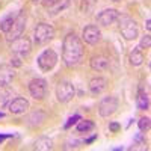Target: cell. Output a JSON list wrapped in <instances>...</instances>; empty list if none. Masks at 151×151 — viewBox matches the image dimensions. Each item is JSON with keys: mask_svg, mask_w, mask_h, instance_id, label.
<instances>
[{"mask_svg": "<svg viewBox=\"0 0 151 151\" xmlns=\"http://www.w3.org/2000/svg\"><path fill=\"white\" fill-rule=\"evenodd\" d=\"M62 59L67 67L79 65L83 59V44L74 32L68 33L62 44Z\"/></svg>", "mask_w": 151, "mask_h": 151, "instance_id": "obj_1", "label": "cell"}, {"mask_svg": "<svg viewBox=\"0 0 151 151\" xmlns=\"http://www.w3.org/2000/svg\"><path fill=\"white\" fill-rule=\"evenodd\" d=\"M118 21H119V32L121 35L125 38L127 41H133L137 38L139 35V29H137V24L133 18L127 17V15H121L118 17Z\"/></svg>", "mask_w": 151, "mask_h": 151, "instance_id": "obj_2", "label": "cell"}, {"mask_svg": "<svg viewBox=\"0 0 151 151\" xmlns=\"http://www.w3.org/2000/svg\"><path fill=\"white\" fill-rule=\"evenodd\" d=\"M53 38H55V29L52 24H47V23L36 24L35 32H33V40L36 44H45L48 41H52Z\"/></svg>", "mask_w": 151, "mask_h": 151, "instance_id": "obj_3", "label": "cell"}, {"mask_svg": "<svg viewBox=\"0 0 151 151\" xmlns=\"http://www.w3.org/2000/svg\"><path fill=\"white\" fill-rule=\"evenodd\" d=\"M38 67H40L42 71H50V70H53L55 68V65L58 64V55H56V52L55 50H52V48H47V50H44V52L38 56Z\"/></svg>", "mask_w": 151, "mask_h": 151, "instance_id": "obj_4", "label": "cell"}, {"mask_svg": "<svg viewBox=\"0 0 151 151\" xmlns=\"http://www.w3.org/2000/svg\"><path fill=\"white\" fill-rule=\"evenodd\" d=\"M11 52L18 58H27L32 52V44L27 38L20 36L11 42Z\"/></svg>", "mask_w": 151, "mask_h": 151, "instance_id": "obj_5", "label": "cell"}, {"mask_svg": "<svg viewBox=\"0 0 151 151\" xmlns=\"http://www.w3.org/2000/svg\"><path fill=\"white\" fill-rule=\"evenodd\" d=\"M24 27H26V12L24 11H20V14L15 17L14 23H12V27L11 30L6 33V38H8V41L12 42L14 40H17V38L21 36Z\"/></svg>", "mask_w": 151, "mask_h": 151, "instance_id": "obj_6", "label": "cell"}, {"mask_svg": "<svg viewBox=\"0 0 151 151\" xmlns=\"http://www.w3.org/2000/svg\"><path fill=\"white\" fill-rule=\"evenodd\" d=\"M118 106H119V101H118L116 97H113V95L104 97L98 104V113L103 118H107L118 110Z\"/></svg>", "mask_w": 151, "mask_h": 151, "instance_id": "obj_7", "label": "cell"}, {"mask_svg": "<svg viewBox=\"0 0 151 151\" xmlns=\"http://www.w3.org/2000/svg\"><path fill=\"white\" fill-rule=\"evenodd\" d=\"M76 95V88L73 83L67 82V80H62L58 83L56 86V97L60 103H68L70 100Z\"/></svg>", "mask_w": 151, "mask_h": 151, "instance_id": "obj_8", "label": "cell"}, {"mask_svg": "<svg viewBox=\"0 0 151 151\" xmlns=\"http://www.w3.org/2000/svg\"><path fill=\"white\" fill-rule=\"evenodd\" d=\"M29 92L35 100H42L47 92V82L44 79H33L29 83Z\"/></svg>", "mask_w": 151, "mask_h": 151, "instance_id": "obj_9", "label": "cell"}, {"mask_svg": "<svg viewBox=\"0 0 151 151\" xmlns=\"http://www.w3.org/2000/svg\"><path fill=\"white\" fill-rule=\"evenodd\" d=\"M118 17H119L118 11L113 9V8H110V9H104V11L100 12V14L97 15V21H98L100 26L107 27V26H110V24L115 23V21L118 20Z\"/></svg>", "mask_w": 151, "mask_h": 151, "instance_id": "obj_10", "label": "cell"}, {"mask_svg": "<svg viewBox=\"0 0 151 151\" xmlns=\"http://www.w3.org/2000/svg\"><path fill=\"white\" fill-rule=\"evenodd\" d=\"M83 41L91 44V45H95L100 40H101V32H100V29L95 26V24H89V26H86L83 29Z\"/></svg>", "mask_w": 151, "mask_h": 151, "instance_id": "obj_11", "label": "cell"}, {"mask_svg": "<svg viewBox=\"0 0 151 151\" xmlns=\"http://www.w3.org/2000/svg\"><path fill=\"white\" fill-rule=\"evenodd\" d=\"M29 109V101L23 97H17L11 101L9 104V110L11 113H15V115H20V113H24Z\"/></svg>", "mask_w": 151, "mask_h": 151, "instance_id": "obj_12", "label": "cell"}, {"mask_svg": "<svg viewBox=\"0 0 151 151\" xmlns=\"http://www.w3.org/2000/svg\"><path fill=\"white\" fill-rule=\"evenodd\" d=\"M15 77V70L12 65H0V85H9Z\"/></svg>", "mask_w": 151, "mask_h": 151, "instance_id": "obj_13", "label": "cell"}, {"mask_svg": "<svg viewBox=\"0 0 151 151\" xmlns=\"http://www.w3.org/2000/svg\"><path fill=\"white\" fill-rule=\"evenodd\" d=\"M89 65L94 71H106L109 68V59L103 55H97V56L91 58Z\"/></svg>", "mask_w": 151, "mask_h": 151, "instance_id": "obj_14", "label": "cell"}, {"mask_svg": "<svg viewBox=\"0 0 151 151\" xmlns=\"http://www.w3.org/2000/svg\"><path fill=\"white\" fill-rule=\"evenodd\" d=\"M106 85H107V80L104 77H94L89 82V91L92 95H98L106 89Z\"/></svg>", "mask_w": 151, "mask_h": 151, "instance_id": "obj_15", "label": "cell"}, {"mask_svg": "<svg viewBox=\"0 0 151 151\" xmlns=\"http://www.w3.org/2000/svg\"><path fill=\"white\" fill-rule=\"evenodd\" d=\"M44 118H45L44 112H41V110H35V112H32L30 115L27 116L26 122H27L29 125H40V124L44 121Z\"/></svg>", "mask_w": 151, "mask_h": 151, "instance_id": "obj_16", "label": "cell"}, {"mask_svg": "<svg viewBox=\"0 0 151 151\" xmlns=\"http://www.w3.org/2000/svg\"><path fill=\"white\" fill-rule=\"evenodd\" d=\"M35 148L40 150V151H47V150H52L53 148V141L48 139L47 136H42L40 139H36L35 142Z\"/></svg>", "mask_w": 151, "mask_h": 151, "instance_id": "obj_17", "label": "cell"}, {"mask_svg": "<svg viewBox=\"0 0 151 151\" xmlns=\"http://www.w3.org/2000/svg\"><path fill=\"white\" fill-rule=\"evenodd\" d=\"M14 20H15V17L12 15V14L5 15L2 20H0V30L5 32V33H8V32L11 30V27H12V23H14Z\"/></svg>", "mask_w": 151, "mask_h": 151, "instance_id": "obj_18", "label": "cell"}, {"mask_svg": "<svg viewBox=\"0 0 151 151\" xmlns=\"http://www.w3.org/2000/svg\"><path fill=\"white\" fill-rule=\"evenodd\" d=\"M144 62V55H142V50L139 48H134L133 52L130 53V64L134 67H139Z\"/></svg>", "mask_w": 151, "mask_h": 151, "instance_id": "obj_19", "label": "cell"}, {"mask_svg": "<svg viewBox=\"0 0 151 151\" xmlns=\"http://www.w3.org/2000/svg\"><path fill=\"white\" fill-rule=\"evenodd\" d=\"M137 107L141 110H147L150 107V97L145 92H141L139 97H137Z\"/></svg>", "mask_w": 151, "mask_h": 151, "instance_id": "obj_20", "label": "cell"}, {"mask_svg": "<svg viewBox=\"0 0 151 151\" xmlns=\"http://www.w3.org/2000/svg\"><path fill=\"white\" fill-rule=\"evenodd\" d=\"M92 129H94V122L89 121V119H85V121L80 119L79 124H77V132H80V133H88Z\"/></svg>", "mask_w": 151, "mask_h": 151, "instance_id": "obj_21", "label": "cell"}, {"mask_svg": "<svg viewBox=\"0 0 151 151\" xmlns=\"http://www.w3.org/2000/svg\"><path fill=\"white\" fill-rule=\"evenodd\" d=\"M11 97V91L6 85H0V103H6L8 98Z\"/></svg>", "mask_w": 151, "mask_h": 151, "instance_id": "obj_22", "label": "cell"}, {"mask_svg": "<svg viewBox=\"0 0 151 151\" xmlns=\"http://www.w3.org/2000/svg\"><path fill=\"white\" fill-rule=\"evenodd\" d=\"M150 44H151V36H150V33H147L145 36H142V40H141V44L137 45L136 48H139V50H144V48H150Z\"/></svg>", "mask_w": 151, "mask_h": 151, "instance_id": "obj_23", "label": "cell"}, {"mask_svg": "<svg viewBox=\"0 0 151 151\" xmlns=\"http://www.w3.org/2000/svg\"><path fill=\"white\" fill-rule=\"evenodd\" d=\"M137 125H139V130L141 132H148V129H150V118L148 116L141 118L139 122H137Z\"/></svg>", "mask_w": 151, "mask_h": 151, "instance_id": "obj_24", "label": "cell"}, {"mask_svg": "<svg viewBox=\"0 0 151 151\" xmlns=\"http://www.w3.org/2000/svg\"><path fill=\"white\" fill-rule=\"evenodd\" d=\"M80 119H82V118H80V115H73V116L68 119V122L64 125V127H65V129H70L73 124H76V122H77V121H80Z\"/></svg>", "mask_w": 151, "mask_h": 151, "instance_id": "obj_25", "label": "cell"}, {"mask_svg": "<svg viewBox=\"0 0 151 151\" xmlns=\"http://www.w3.org/2000/svg\"><path fill=\"white\" fill-rule=\"evenodd\" d=\"M60 2H62V0H42V5L45 8H53V6L59 5Z\"/></svg>", "mask_w": 151, "mask_h": 151, "instance_id": "obj_26", "label": "cell"}, {"mask_svg": "<svg viewBox=\"0 0 151 151\" xmlns=\"http://www.w3.org/2000/svg\"><path fill=\"white\" fill-rule=\"evenodd\" d=\"M20 59H21V58H18V56L14 55V56H12V59H11V65H12V67H20V65H21V60H20Z\"/></svg>", "mask_w": 151, "mask_h": 151, "instance_id": "obj_27", "label": "cell"}, {"mask_svg": "<svg viewBox=\"0 0 151 151\" xmlns=\"http://www.w3.org/2000/svg\"><path fill=\"white\" fill-rule=\"evenodd\" d=\"M109 129H110V132H118L121 127H119L118 122H110V124H109Z\"/></svg>", "mask_w": 151, "mask_h": 151, "instance_id": "obj_28", "label": "cell"}, {"mask_svg": "<svg viewBox=\"0 0 151 151\" xmlns=\"http://www.w3.org/2000/svg\"><path fill=\"white\" fill-rule=\"evenodd\" d=\"M95 139H97V134H94V136H91V137H89V139H86V141H85V144H91V142H94Z\"/></svg>", "mask_w": 151, "mask_h": 151, "instance_id": "obj_29", "label": "cell"}, {"mask_svg": "<svg viewBox=\"0 0 151 151\" xmlns=\"http://www.w3.org/2000/svg\"><path fill=\"white\" fill-rule=\"evenodd\" d=\"M8 137H12V134H0V142H3Z\"/></svg>", "mask_w": 151, "mask_h": 151, "instance_id": "obj_30", "label": "cell"}, {"mask_svg": "<svg viewBox=\"0 0 151 151\" xmlns=\"http://www.w3.org/2000/svg\"><path fill=\"white\" fill-rule=\"evenodd\" d=\"M145 27H147V30H150V29H151V20H150V18L147 20V24H145Z\"/></svg>", "mask_w": 151, "mask_h": 151, "instance_id": "obj_31", "label": "cell"}, {"mask_svg": "<svg viewBox=\"0 0 151 151\" xmlns=\"http://www.w3.org/2000/svg\"><path fill=\"white\" fill-rule=\"evenodd\" d=\"M3 116H5V113H3V112H0V118H3Z\"/></svg>", "mask_w": 151, "mask_h": 151, "instance_id": "obj_32", "label": "cell"}, {"mask_svg": "<svg viewBox=\"0 0 151 151\" xmlns=\"http://www.w3.org/2000/svg\"><path fill=\"white\" fill-rule=\"evenodd\" d=\"M112 2H121V0H112Z\"/></svg>", "mask_w": 151, "mask_h": 151, "instance_id": "obj_33", "label": "cell"}]
</instances>
